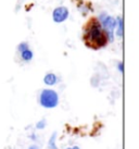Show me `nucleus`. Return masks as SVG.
I'll list each match as a JSON object with an SVG mask.
<instances>
[{
	"instance_id": "3",
	"label": "nucleus",
	"mask_w": 139,
	"mask_h": 149,
	"mask_svg": "<svg viewBox=\"0 0 139 149\" xmlns=\"http://www.w3.org/2000/svg\"><path fill=\"white\" fill-rule=\"evenodd\" d=\"M99 23L102 27L103 32L106 33L108 42H113L114 39V31L116 26V20L111 15H108L106 13H101L99 17Z\"/></svg>"
},
{
	"instance_id": "12",
	"label": "nucleus",
	"mask_w": 139,
	"mask_h": 149,
	"mask_svg": "<svg viewBox=\"0 0 139 149\" xmlns=\"http://www.w3.org/2000/svg\"><path fill=\"white\" fill-rule=\"evenodd\" d=\"M28 149H39V148H38V147H37L36 145H33V146H31V147H29Z\"/></svg>"
},
{
	"instance_id": "1",
	"label": "nucleus",
	"mask_w": 139,
	"mask_h": 149,
	"mask_svg": "<svg viewBox=\"0 0 139 149\" xmlns=\"http://www.w3.org/2000/svg\"><path fill=\"white\" fill-rule=\"evenodd\" d=\"M85 39L86 44L92 48H101L104 47L108 42L106 33L103 32L102 27L98 21L92 20L87 25L86 32H85Z\"/></svg>"
},
{
	"instance_id": "7",
	"label": "nucleus",
	"mask_w": 139,
	"mask_h": 149,
	"mask_svg": "<svg viewBox=\"0 0 139 149\" xmlns=\"http://www.w3.org/2000/svg\"><path fill=\"white\" fill-rule=\"evenodd\" d=\"M115 29H116V35H117V37H123V19L122 17H117L116 19V26H115Z\"/></svg>"
},
{
	"instance_id": "5",
	"label": "nucleus",
	"mask_w": 139,
	"mask_h": 149,
	"mask_svg": "<svg viewBox=\"0 0 139 149\" xmlns=\"http://www.w3.org/2000/svg\"><path fill=\"white\" fill-rule=\"evenodd\" d=\"M17 50H19V52L21 54V58H22L23 61L29 62V61L33 60L34 54L33 51H32V49L29 48L27 42H21L20 45L17 46Z\"/></svg>"
},
{
	"instance_id": "6",
	"label": "nucleus",
	"mask_w": 139,
	"mask_h": 149,
	"mask_svg": "<svg viewBox=\"0 0 139 149\" xmlns=\"http://www.w3.org/2000/svg\"><path fill=\"white\" fill-rule=\"evenodd\" d=\"M58 76L54 73H48V74L45 75V77H44V83L46 85H48V86H53V85H56L58 83Z\"/></svg>"
},
{
	"instance_id": "11",
	"label": "nucleus",
	"mask_w": 139,
	"mask_h": 149,
	"mask_svg": "<svg viewBox=\"0 0 139 149\" xmlns=\"http://www.w3.org/2000/svg\"><path fill=\"white\" fill-rule=\"evenodd\" d=\"M66 149H79V147L78 146H73V147H69V148Z\"/></svg>"
},
{
	"instance_id": "10",
	"label": "nucleus",
	"mask_w": 139,
	"mask_h": 149,
	"mask_svg": "<svg viewBox=\"0 0 139 149\" xmlns=\"http://www.w3.org/2000/svg\"><path fill=\"white\" fill-rule=\"evenodd\" d=\"M117 69H119V72H121V73L124 72V64H123V62H119V64H117Z\"/></svg>"
},
{
	"instance_id": "8",
	"label": "nucleus",
	"mask_w": 139,
	"mask_h": 149,
	"mask_svg": "<svg viewBox=\"0 0 139 149\" xmlns=\"http://www.w3.org/2000/svg\"><path fill=\"white\" fill-rule=\"evenodd\" d=\"M48 149H59L57 146V133H53L48 141Z\"/></svg>"
},
{
	"instance_id": "4",
	"label": "nucleus",
	"mask_w": 139,
	"mask_h": 149,
	"mask_svg": "<svg viewBox=\"0 0 139 149\" xmlns=\"http://www.w3.org/2000/svg\"><path fill=\"white\" fill-rule=\"evenodd\" d=\"M70 15L69 9L66 7H57L52 12V19L56 23H63Z\"/></svg>"
},
{
	"instance_id": "2",
	"label": "nucleus",
	"mask_w": 139,
	"mask_h": 149,
	"mask_svg": "<svg viewBox=\"0 0 139 149\" xmlns=\"http://www.w3.org/2000/svg\"><path fill=\"white\" fill-rule=\"evenodd\" d=\"M39 104L41 107L46 109H52L56 108L59 104V95L56 91L46 88L42 89L39 95Z\"/></svg>"
},
{
	"instance_id": "9",
	"label": "nucleus",
	"mask_w": 139,
	"mask_h": 149,
	"mask_svg": "<svg viewBox=\"0 0 139 149\" xmlns=\"http://www.w3.org/2000/svg\"><path fill=\"white\" fill-rule=\"evenodd\" d=\"M45 126H46V120H40L36 124L37 130H44V128H45Z\"/></svg>"
}]
</instances>
